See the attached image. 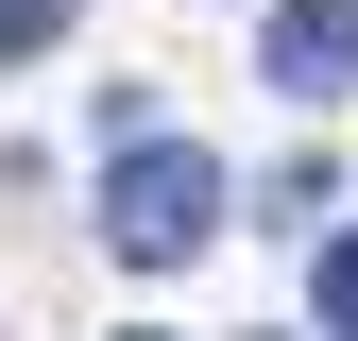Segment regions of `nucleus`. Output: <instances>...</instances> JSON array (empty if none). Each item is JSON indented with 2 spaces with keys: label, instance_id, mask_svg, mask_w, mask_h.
<instances>
[{
  "label": "nucleus",
  "instance_id": "1",
  "mask_svg": "<svg viewBox=\"0 0 358 341\" xmlns=\"http://www.w3.org/2000/svg\"><path fill=\"white\" fill-rule=\"evenodd\" d=\"M103 239L137 256V273L205 256V239H222V154H188V137H137V154H120V188H103Z\"/></svg>",
  "mask_w": 358,
  "mask_h": 341
},
{
  "label": "nucleus",
  "instance_id": "3",
  "mask_svg": "<svg viewBox=\"0 0 358 341\" xmlns=\"http://www.w3.org/2000/svg\"><path fill=\"white\" fill-rule=\"evenodd\" d=\"M307 307H324V341H358V239H324V273H307Z\"/></svg>",
  "mask_w": 358,
  "mask_h": 341
},
{
  "label": "nucleus",
  "instance_id": "4",
  "mask_svg": "<svg viewBox=\"0 0 358 341\" xmlns=\"http://www.w3.org/2000/svg\"><path fill=\"white\" fill-rule=\"evenodd\" d=\"M69 34V0H0V52H52Z\"/></svg>",
  "mask_w": 358,
  "mask_h": 341
},
{
  "label": "nucleus",
  "instance_id": "2",
  "mask_svg": "<svg viewBox=\"0 0 358 341\" xmlns=\"http://www.w3.org/2000/svg\"><path fill=\"white\" fill-rule=\"evenodd\" d=\"M256 68H273L290 103H358V0H290V17L256 34Z\"/></svg>",
  "mask_w": 358,
  "mask_h": 341
}]
</instances>
